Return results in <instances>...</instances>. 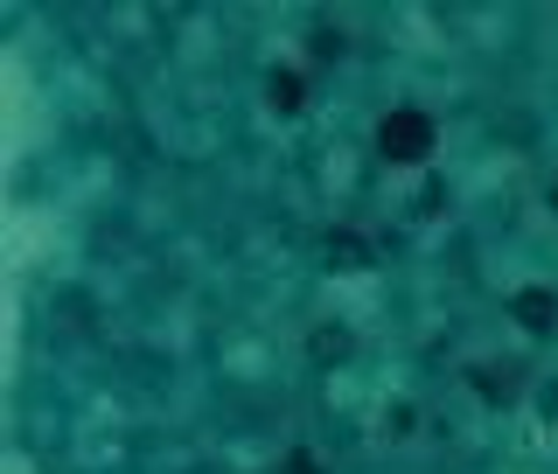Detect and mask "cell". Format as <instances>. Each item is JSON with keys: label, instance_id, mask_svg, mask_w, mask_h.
I'll use <instances>...</instances> for the list:
<instances>
[{"label": "cell", "instance_id": "3957f363", "mask_svg": "<svg viewBox=\"0 0 558 474\" xmlns=\"http://www.w3.org/2000/svg\"><path fill=\"white\" fill-rule=\"evenodd\" d=\"M272 105H279V112H293V105H301V77H272Z\"/></svg>", "mask_w": 558, "mask_h": 474}, {"label": "cell", "instance_id": "277c9868", "mask_svg": "<svg viewBox=\"0 0 558 474\" xmlns=\"http://www.w3.org/2000/svg\"><path fill=\"white\" fill-rule=\"evenodd\" d=\"M551 203H558V189H551Z\"/></svg>", "mask_w": 558, "mask_h": 474}, {"label": "cell", "instance_id": "7a4b0ae2", "mask_svg": "<svg viewBox=\"0 0 558 474\" xmlns=\"http://www.w3.org/2000/svg\"><path fill=\"white\" fill-rule=\"evenodd\" d=\"M517 321L523 328H551V293L545 287H523L517 293Z\"/></svg>", "mask_w": 558, "mask_h": 474}, {"label": "cell", "instance_id": "6da1fadb", "mask_svg": "<svg viewBox=\"0 0 558 474\" xmlns=\"http://www.w3.org/2000/svg\"><path fill=\"white\" fill-rule=\"evenodd\" d=\"M377 147L391 154V161H426V147H433V119L426 112H391L377 126Z\"/></svg>", "mask_w": 558, "mask_h": 474}]
</instances>
